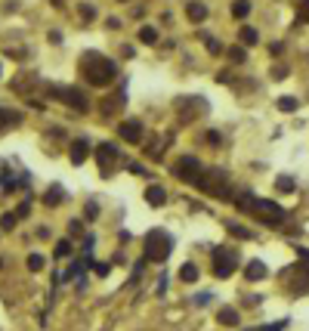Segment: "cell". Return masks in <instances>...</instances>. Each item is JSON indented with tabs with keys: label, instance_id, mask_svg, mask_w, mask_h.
Instances as JSON below:
<instances>
[{
	"label": "cell",
	"instance_id": "cell-1",
	"mask_svg": "<svg viewBox=\"0 0 309 331\" xmlns=\"http://www.w3.org/2000/svg\"><path fill=\"white\" fill-rule=\"evenodd\" d=\"M235 207L241 210V214H254L260 223H266V226H282L285 223V207L282 204H275L272 198H257V195H238L235 198Z\"/></svg>",
	"mask_w": 309,
	"mask_h": 331
},
{
	"label": "cell",
	"instance_id": "cell-2",
	"mask_svg": "<svg viewBox=\"0 0 309 331\" xmlns=\"http://www.w3.org/2000/svg\"><path fill=\"white\" fill-rule=\"evenodd\" d=\"M81 75H84V81L87 84H93V87H108L114 78H118V65H114L111 59H105V56H99L96 50H90V53H84L81 56Z\"/></svg>",
	"mask_w": 309,
	"mask_h": 331
},
{
	"label": "cell",
	"instance_id": "cell-3",
	"mask_svg": "<svg viewBox=\"0 0 309 331\" xmlns=\"http://www.w3.org/2000/svg\"><path fill=\"white\" fill-rule=\"evenodd\" d=\"M173 251V238L167 229H148L145 232V260L151 263H164Z\"/></svg>",
	"mask_w": 309,
	"mask_h": 331
},
{
	"label": "cell",
	"instance_id": "cell-4",
	"mask_svg": "<svg viewBox=\"0 0 309 331\" xmlns=\"http://www.w3.org/2000/svg\"><path fill=\"white\" fill-rule=\"evenodd\" d=\"M195 186H198L201 192L213 195V198H229V179H226L223 170H207V173H201V179L195 183Z\"/></svg>",
	"mask_w": 309,
	"mask_h": 331
},
{
	"label": "cell",
	"instance_id": "cell-5",
	"mask_svg": "<svg viewBox=\"0 0 309 331\" xmlns=\"http://www.w3.org/2000/svg\"><path fill=\"white\" fill-rule=\"evenodd\" d=\"M238 266V251L235 248H213V276L229 279Z\"/></svg>",
	"mask_w": 309,
	"mask_h": 331
},
{
	"label": "cell",
	"instance_id": "cell-6",
	"mask_svg": "<svg viewBox=\"0 0 309 331\" xmlns=\"http://www.w3.org/2000/svg\"><path fill=\"white\" fill-rule=\"evenodd\" d=\"M207 102H204V96H179L176 99V115H179V121H195L198 115H207Z\"/></svg>",
	"mask_w": 309,
	"mask_h": 331
},
{
	"label": "cell",
	"instance_id": "cell-7",
	"mask_svg": "<svg viewBox=\"0 0 309 331\" xmlns=\"http://www.w3.org/2000/svg\"><path fill=\"white\" fill-rule=\"evenodd\" d=\"M50 93H53L56 99H62L68 108H74V112H87V108H90L87 93L77 90V87H50Z\"/></svg>",
	"mask_w": 309,
	"mask_h": 331
},
{
	"label": "cell",
	"instance_id": "cell-8",
	"mask_svg": "<svg viewBox=\"0 0 309 331\" xmlns=\"http://www.w3.org/2000/svg\"><path fill=\"white\" fill-rule=\"evenodd\" d=\"M173 173H176L182 183H198L201 173H204V164H201L195 155H182V158L173 164Z\"/></svg>",
	"mask_w": 309,
	"mask_h": 331
},
{
	"label": "cell",
	"instance_id": "cell-9",
	"mask_svg": "<svg viewBox=\"0 0 309 331\" xmlns=\"http://www.w3.org/2000/svg\"><path fill=\"white\" fill-rule=\"evenodd\" d=\"M96 161H99L102 176H111L114 167H118V161H121L118 145H114V142H99V145H96Z\"/></svg>",
	"mask_w": 309,
	"mask_h": 331
},
{
	"label": "cell",
	"instance_id": "cell-10",
	"mask_svg": "<svg viewBox=\"0 0 309 331\" xmlns=\"http://www.w3.org/2000/svg\"><path fill=\"white\" fill-rule=\"evenodd\" d=\"M124 102H127V93H124V87H118L111 96H105V102H99V112H102V115H114Z\"/></svg>",
	"mask_w": 309,
	"mask_h": 331
},
{
	"label": "cell",
	"instance_id": "cell-11",
	"mask_svg": "<svg viewBox=\"0 0 309 331\" xmlns=\"http://www.w3.org/2000/svg\"><path fill=\"white\" fill-rule=\"evenodd\" d=\"M118 133H121V139H127V142H142V124L133 121V118H127L124 124H118Z\"/></svg>",
	"mask_w": 309,
	"mask_h": 331
},
{
	"label": "cell",
	"instance_id": "cell-12",
	"mask_svg": "<svg viewBox=\"0 0 309 331\" xmlns=\"http://www.w3.org/2000/svg\"><path fill=\"white\" fill-rule=\"evenodd\" d=\"M291 273H294V279H291V288H297V294H300V291H309V263H303V266H294Z\"/></svg>",
	"mask_w": 309,
	"mask_h": 331
},
{
	"label": "cell",
	"instance_id": "cell-13",
	"mask_svg": "<svg viewBox=\"0 0 309 331\" xmlns=\"http://www.w3.org/2000/svg\"><path fill=\"white\" fill-rule=\"evenodd\" d=\"M186 16H189V22H192V25H201V22L207 19V7L201 4V0H192V4L186 7Z\"/></svg>",
	"mask_w": 309,
	"mask_h": 331
},
{
	"label": "cell",
	"instance_id": "cell-14",
	"mask_svg": "<svg viewBox=\"0 0 309 331\" xmlns=\"http://www.w3.org/2000/svg\"><path fill=\"white\" fill-rule=\"evenodd\" d=\"M71 164H84L87 161V155H90V142L87 139H77V142H71Z\"/></svg>",
	"mask_w": 309,
	"mask_h": 331
},
{
	"label": "cell",
	"instance_id": "cell-15",
	"mask_svg": "<svg viewBox=\"0 0 309 331\" xmlns=\"http://www.w3.org/2000/svg\"><path fill=\"white\" fill-rule=\"evenodd\" d=\"M145 201H148L151 207H164V204H167V192H164L161 186H148V189H145Z\"/></svg>",
	"mask_w": 309,
	"mask_h": 331
},
{
	"label": "cell",
	"instance_id": "cell-16",
	"mask_svg": "<svg viewBox=\"0 0 309 331\" xmlns=\"http://www.w3.org/2000/svg\"><path fill=\"white\" fill-rule=\"evenodd\" d=\"M244 276H248V282H263L266 279V263L263 260H251L248 269H244Z\"/></svg>",
	"mask_w": 309,
	"mask_h": 331
},
{
	"label": "cell",
	"instance_id": "cell-17",
	"mask_svg": "<svg viewBox=\"0 0 309 331\" xmlns=\"http://www.w3.org/2000/svg\"><path fill=\"white\" fill-rule=\"evenodd\" d=\"M217 322H220V325H226V328H235V325H238V310L223 307V310L217 313Z\"/></svg>",
	"mask_w": 309,
	"mask_h": 331
},
{
	"label": "cell",
	"instance_id": "cell-18",
	"mask_svg": "<svg viewBox=\"0 0 309 331\" xmlns=\"http://www.w3.org/2000/svg\"><path fill=\"white\" fill-rule=\"evenodd\" d=\"M226 232L235 235V238H241V242H251V238H254V232L244 229V226H238V223H226Z\"/></svg>",
	"mask_w": 309,
	"mask_h": 331
},
{
	"label": "cell",
	"instance_id": "cell-19",
	"mask_svg": "<svg viewBox=\"0 0 309 331\" xmlns=\"http://www.w3.org/2000/svg\"><path fill=\"white\" fill-rule=\"evenodd\" d=\"M238 41H241V47H254V44H257V31H254L251 25H244V28L238 31Z\"/></svg>",
	"mask_w": 309,
	"mask_h": 331
},
{
	"label": "cell",
	"instance_id": "cell-20",
	"mask_svg": "<svg viewBox=\"0 0 309 331\" xmlns=\"http://www.w3.org/2000/svg\"><path fill=\"white\" fill-rule=\"evenodd\" d=\"M139 41L142 44H158V31H154L151 25H142L139 28Z\"/></svg>",
	"mask_w": 309,
	"mask_h": 331
},
{
	"label": "cell",
	"instance_id": "cell-21",
	"mask_svg": "<svg viewBox=\"0 0 309 331\" xmlns=\"http://www.w3.org/2000/svg\"><path fill=\"white\" fill-rule=\"evenodd\" d=\"M251 13V0H235V4H232V16L235 19H244Z\"/></svg>",
	"mask_w": 309,
	"mask_h": 331
},
{
	"label": "cell",
	"instance_id": "cell-22",
	"mask_svg": "<svg viewBox=\"0 0 309 331\" xmlns=\"http://www.w3.org/2000/svg\"><path fill=\"white\" fill-rule=\"evenodd\" d=\"M179 279H182V282H195V279H198V266H195V263H182Z\"/></svg>",
	"mask_w": 309,
	"mask_h": 331
},
{
	"label": "cell",
	"instance_id": "cell-23",
	"mask_svg": "<svg viewBox=\"0 0 309 331\" xmlns=\"http://www.w3.org/2000/svg\"><path fill=\"white\" fill-rule=\"evenodd\" d=\"M44 204H50V207H56V204H62V189H59V186H53V189H47V195H44Z\"/></svg>",
	"mask_w": 309,
	"mask_h": 331
},
{
	"label": "cell",
	"instance_id": "cell-24",
	"mask_svg": "<svg viewBox=\"0 0 309 331\" xmlns=\"http://www.w3.org/2000/svg\"><path fill=\"white\" fill-rule=\"evenodd\" d=\"M275 189H279V192H294L297 183H294V176H279V179H275Z\"/></svg>",
	"mask_w": 309,
	"mask_h": 331
},
{
	"label": "cell",
	"instance_id": "cell-25",
	"mask_svg": "<svg viewBox=\"0 0 309 331\" xmlns=\"http://www.w3.org/2000/svg\"><path fill=\"white\" fill-rule=\"evenodd\" d=\"M16 220H19V214H4V217H0V229H4V232H13V229H16Z\"/></svg>",
	"mask_w": 309,
	"mask_h": 331
},
{
	"label": "cell",
	"instance_id": "cell-26",
	"mask_svg": "<svg viewBox=\"0 0 309 331\" xmlns=\"http://www.w3.org/2000/svg\"><path fill=\"white\" fill-rule=\"evenodd\" d=\"M201 41H204V47H207L213 56H220V53H223V44H220V41H213L210 34H201Z\"/></svg>",
	"mask_w": 309,
	"mask_h": 331
},
{
	"label": "cell",
	"instance_id": "cell-27",
	"mask_svg": "<svg viewBox=\"0 0 309 331\" xmlns=\"http://www.w3.org/2000/svg\"><path fill=\"white\" fill-rule=\"evenodd\" d=\"M229 59L235 62V65H241L244 59H248V53H244V47H229Z\"/></svg>",
	"mask_w": 309,
	"mask_h": 331
},
{
	"label": "cell",
	"instance_id": "cell-28",
	"mask_svg": "<svg viewBox=\"0 0 309 331\" xmlns=\"http://www.w3.org/2000/svg\"><path fill=\"white\" fill-rule=\"evenodd\" d=\"M279 108H282V112H297V99L294 96H282L279 99Z\"/></svg>",
	"mask_w": 309,
	"mask_h": 331
},
{
	"label": "cell",
	"instance_id": "cell-29",
	"mask_svg": "<svg viewBox=\"0 0 309 331\" xmlns=\"http://www.w3.org/2000/svg\"><path fill=\"white\" fill-rule=\"evenodd\" d=\"M28 269H31V273L44 269V257H41V254H31V257H28Z\"/></svg>",
	"mask_w": 309,
	"mask_h": 331
},
{
	"label": "cell",
	"instance_id": "cell-30",
	"mask_svg": "<svg viewBox=\"0 0 309 331\" xmlns=\"http://www.w3.org/2000/svg\"><path fill=\"white\" fill-rule=\"evenodd\" d=\"M68 254H71V242H68V238L56 242V257H68Z\"/></svg>",
	"mask_w": 309,
	"mask_h": 331
},
{
	"label": "cell",
	"instance_id": "cell-31",
	"mask_svg": "<svg viewBox=\"0 0 309 331\" xmlns=\"http://www.w3.org/2000/svg\"><path fill=\"white\" fill-rule=\"evenodd\" d=\"M297 16L303 22H309V0H297Z\"/></svg>",
	"mask_w": 309,
	"mask_h": 331
},
{
	"label": "cell",
	"instance_id": "cell-32",
	"mask_svg": "<svg viewBox=\"0 0 309 331\" xmlns=\"http://www.w3.org/2000/svg\"><path fill=\"white\" fill-rule=\"evenodd\" d=\"M7 121H19V115L16 112H7V108H0V127H4Z\"/></svg>",
	"mask_w": 309,
	"mask_h": 331
},
{
	"label": "cell",
	"instance_id": "cell-33",
	"mask_svg": "<svg viewBox=\"0 0 309 331\" xmlns=\"http://www.w3.org/2000/svg\"><path fill=\"white\" fill-rule=\"evenodd\" d=\"M108 269H111L108 263H93V273H96L99 279H105V276H108Z\"/></svg>",
	"mask_w": 309,
	"mask_h": 331
},
{
	"label": "cell",
	"instance_id": "cell-34",
	"mask_svg": "<svg viewBox=\"0 0 309 331\" xmlns=\"http://www.w3.org/2000/svg\"><path fill=\"white\" fill-rule=\"evenodd\" d=\"M68 232H71V235H81V232H84L81 220H71V223H68Z\"/></svg>",
	"mask_w": 309,
	"mask_h": 331
},
{
	"label": "cell",
	"instance_id": "cell-35",
	"mask_svg": "<svg viewBox=\"0 0 309 331\" xmlns=\"http://www.w3.org/2000/svg\"><path fill=\"white\" fill-rule=\"evenodd\" d=\"M213 294H195V307H207Z\"/></svg>",
	"mask_w": 309,
	"mask_h": 331
},
{
	"label": "cell",
	"instance_id": "cell-36",
	"mask_svg": "<svg viewBox=\"0 0 309 331\" xmlns=\"http://www.w3.org/2000/svg\"><path fill=\"white\" fill-rule=\"evenodd\" d=\"M84 214H87V220H93V217L99 214V207H96V201H87V207H84Z\"/></svg>",
	"mask_w": 309,
	"mask_h": 331
},
{
	"label": "cell",
	"instance_id": "cell-37",
	"mask_svg": "<svg viewBox=\"0 0 309 331\" xmlns=\"http://www.w3.org/2000/svg\"><path fill=\"white\" fill-rule=\"evenodd\" d=\"M297 257H300L303 263H309V248H300V245H297Z\"/></svg>",
	"mask_w": 309,
	"mask_h": 331
},
{
	"label": "cell",
	"instance_id": "cell-38",
	"mask_svg": "<svg viewBox=\"0 0 309 331\" xmlns=\"http://www.w3.org/2000/svg\"><path fill=\"white\" fill-rule=\"evenodd\" d=\"M285 322H275V325H266V328H254V331H282Z\"/></svg>",
	"mask_w": 309,
	"mask_h": 331
},
{
	"label": "cell",
	"instance_id": "cell-39",
	"mask_svg": "<svg viewBox=\"0 0 309 331\" xmlns=\"http://www.w3.org/2000/svg\"><path fill=\"white\" fill-rule=\"evenodd\" d=\"M16 214H19V220H25V217L31 214V207H28V201H25V204H19V210H16Z\"/></svg>",
	"mask_w": 309,
	"mask_h": 331
},
{
	"label": "cell",
	"instance_id": "cell-40",
	"mask_svg": "<svg viewBox=\"0 0 309 331\" xmlns=\"http://www.w3.org/2000/svg\"><path fill=\"white\" fill-rule=\"evenodd\" d=\"M269 53H272V56H282V53H285V44H272V47H269Z\"/></svg>",
	"mask_w": 309,
	"mask_h": 331
},
{
	"label": "cell",
	"instance_id": "cell-41",
	"mask_svg": "<svg viewBox=\"0 0 309 331\" xmlns=\"http://www.w3.org/2000/svg\"><path fill=\"white\" fill-rule=\"evenodd\" d=\"M81 16H84V19H93V7H90V4H84V7H81Z\"/></svg>",
	"mask_w": 309,
	"mask_h": 331
},
{
	"label": "cell",
	"instance_id": "cell-42",
	"mask_svg": "<svg viewBox=\"0 0 309 331\" xmlns=\"http://www.w3.org/2000/svg\"><path fill=\"white\" fill-rule=\"evenodd\" d=\"M127 167H130L136 176H148V173H145V167H139V164H127Z\"/></svg>",
	"mask_w": 309,
	"mask_h": 331
},
{
	"label": "cell",
	"instance_id": "cell-43",
	"mask_svg": "<svg viewBox=\"0 0 309 331\" xmlns=\"http://www.w3.org/2000/svg\"><path fill=\"white\" fill-rule=\"evenodd\" d=\"M272 78H275V81H282V78H288V71H285V68H275V71H272Z\"/></svg>",
	"mask_w": 309,
	"mask_h": 331
},
{
	"label": "cell",
	"instance_id": "cell-44",
	"mask_svg": "<svg viewBox=\"0 0 309 331\" xmlns=\"http://www.w3.org/2000/svg\"><path fill=\"white\" fill-rule=\"evenodd\" d=\"M229 81H232V78L226 75V71H220V75H217V84H229Z\"/></svg>",
	"mask_w": 309,
	"mask_h": 331
},
{
	"label": "cell",
	"instance_id": "cell-45",
	"mask_svg": "<svg viewBox=\"0 0 309 331\" xmlns=\"http://www.w3.org/2000/svg\"><path fill=\"white\" fill-rule=\"evenodd\" d=\"M207 142H213V145H217V142H220V133H217V130H210V133H207Z\"/></svg>",
	"mask_w": 309,
	"mask_h": 331
},
{
	"label": "cell",
	"instance_id": "cell-46",
	"mask_svg": "<svg viewBox=\"0 0 309 331\" xmlns=\"http://www.w3.org/2000/svg\"><path fill=\"white\" fill-rule=\"evenodd\" d=\"M0 75H4V65H0Z\"/></svg>",
	"mask_w": 309,
	"mask_h": 331
},
{
	"label": "cell",
	"instance_id": "cell-47",
	"mask_svg": "<svg viewBox=\"0 0 309 331\" xmlns=\"http://www.w3.org/2000/svg\"><path fill=\"white\" fill-rule=\"evenodd\" d=\"M0 266H4V260H0Z\"/></svg>",
	"mask_w": 309,
	"mask_h": 331
}]
</instances>
